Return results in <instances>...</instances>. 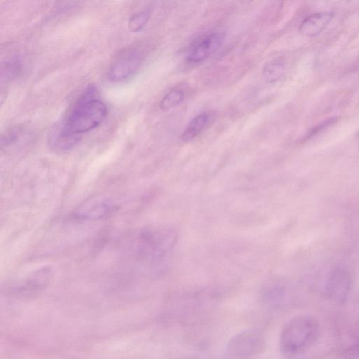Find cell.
<instances>
[{"label": "cell", "mask_w": 359, "mask_h": 359, "mask_svg": "<svg viewBox=\"0 0 359 359\" xmlns=\"http://www.w3.org/2000/svg\"><path fill=\"white\" fill-rule=\"evenodd\" d=\"M95 89L89 87L74 104L62 125L52 132L48 142L58 151L74 147L83 134L97 127L105 118V104L95 96Z\"/></svg>", "instance_id": "1"}, {"label": "cell", "mask_w": 359, "mask_h": 359, "mask_svg": "<svg viewBox=\"0 0 359 359\" xmlns=\"http://www.w3.org/2000/svg\"><path fill=\"white\" fill-rule=\"evenodd\" d=\"M332 12H318L307 16L299 27V33L305 36H314L321 33L333 19Z\"/></svg>", "instance_id": "6"}, {"label": "cell", "mask_w": 359, "mask_h": 359, "mask_svg": "<svg viewBox=\"0 0 359 359\" xmlns=\"http://www.w3.org/2000/svg\"><path fill=\"white\" fill-rule=\"evenodd\" d=\"M320 331L318 320L310 315L294 317L283 326L280 347L282 353L292 357L309 348L316 341Z\"/></svg>", "instance_id": "2"}, {"label": "cell", "mask_w": 359, "mask_h": 359, "mask_svg": "<svg viewBox=\"0 0 359 359\" xmlns=\"http://www.w3.org/2000/svg\"><path fill=\"white\" fill-rule=\"evenodd\" d=\"M184 97V93L181 89H172L162 98L159 104L160 108L162 110L173 108L182 102Z\"/></svg>", "instance_id": "11"}, {"label": "cell", "mask_w": 359, "mask_h": 359, "mask_svg": "<svg viewBox=\"0 0 359 359\" xmlns=\"http://www.w3.org/2000/svg\"><path fill=\"white\" fill-rule=\"evenodd\" d=\"M114 209V205L107 201H98L87 205L78 211L75 215L82 219H97L107 215Z\"/></svg>", "instance_id": "9"}, {"label": "cell", "mask_w": 359, "mask_h": 359, "mask_svg": "<svg viewBox=\"0 0 359 359\" xmlns=\"http://www.w3.org/2000/svg\"><path fill=\"white\" fill-rule=\"evenodd\" d=\"M350 288V278L346 271L336 270L330 276L328 292L330 297L337 302H342Z\"/></svg>", "instance_id": "7"}, {"label": "cell", "mask_w": 359, "mask_h": 359, "mask_svg": "<svg viewBox=\"0 0 359 359\" xmlns=\"http://www.w3.org/2000/svg\"><path fill=\"white\" fill-rule=\"evenodd\" d=\"M284 71V63L279 60H275L266 63L262 69V76L266 82L273 83L281 78Z\"/></svg>", "instance_id": "10"}, {"label": "cell", "mask_w": 359, "mask_h": 359, "mask_svg": "<svg viewBox=\"0 0 359 359\" xmlns=\"http://www.w3.org/2000/svg\"><path fill=\"white\" fill-rule=\"evenodd\" d=\"M224 36V34L221 32H215L206 35L191 47L186 60L190 62L205 60L222 46Z\"/></svg>", "instance_id": "4"}, {"label": "cell", "mask_w": 359, "mask_h": 359, "mask_svg": "<svg viewBox=\"0 0 359 359\" xmlns=\"http://www.w3.org/2000/svg\"><path fill=\"white\" fill-rule=\"evenodd\" d=\"M215 114L212 111H205L195 116L187 125L181 135V140L189 141L198 135L214 119Z\"/></svg>", "instance_id": "8"}, {"label": "cell", "mask_w": 359, "mask_h": 359, "mask_svg": "<svg viewBox=\"0 0 359 359\" xmlns=\"http://www.w3.org/2000/svg\"><path fill=\"white\" fill-rule=\"evenodd\" d=\"M150 14L151 11L148 9L133 14L128 22L129 29L133 32L141 30L148 22Z\"/></svg>", "instance_id": "12"}, {"label": "cell", "mask_w": 359, "mask_h": 359, "mask_svg": "<svg viewBox=\"0 0 359 359\" xmlns=\"http://www.w3.org/2000/svg\"><path fill=\"white\" fill-rule=\"evenodd\" d=\"M264 343V337L260 332L249 329L231 339L226 346V353L236 359L248 358L259 353Z\"/></svg>", "instance_id": "3"}, {"label": "cell", "mask_w": 359, "mask_h": 359, "mask_svg": "<svg viewBox=\"0 0 359 359\" xmlns=\"http://www.w3.org/2000/svg\"><path fill=\"white\" fill-rule=\"evenodd\" d=\"M140 63V56L137 53L123 56L111 65L108 72V77L114 82L125 80L137 70Z\"/></svg>", "instance_id": "5"}]
</instances>
